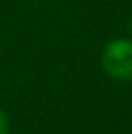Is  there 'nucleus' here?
<instances>
[{
  "mask_svg": "<svg viewBox=\"0 0 132 134\" xmlns=\"http://www.w3.org/2000/svg\"><path fill=\"white\" fill-rule=\"evenodd\" d=\"M101 65L116 82L132 80V38H114L101 53Z\"/></svg>",
  "mask_w": 132,
  "mask_h": 134,
  "instance_id": "1",
  "label": "nucleus"
},
{
  "mask_svg": "<svg viewBox=\"0 0 132 134\" xmlns=\"http://www.w3.org/2000/svg\"><path fill=\"white\" fill-rule=\"evenodd\" d=\"M0 134H9V116L4 109H0Z\"/></svg>",
  "mask_w": 132,
  "mask_h": 134,
  "instance_id": "2",
  "label": "nucleus"
},
{
  "mask_svg": "<svg viewBox=\"0 0 132 134\" xmlns=\"http://www.w3.org/2000/svg\"><path fill=\"white\" fill-rule=\"evenodd\" d=\"M129 29H130V33H132V18H130V24H129Z\"/></svg>",
  "mask_w": 132,
  "mask_h": 134,
  "instance_id": "3",
  "label": "nucleus"
}]
</instances>
